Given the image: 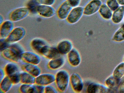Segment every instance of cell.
<instances>
[{
  "label": "cell",
  "instance_id": "6da1fadb",
  "mask_svg": "<svg viewBox=\"0 0 124 93\" xmlns=\"http://www.w3.org/2000/svg\"><path fill=\"white\" fill-rule=\"evenodd\" d=\"M55 76V82L58 90L61 92H65L70 84V76L69 72L65 70H61Z\"/></svg>",
  "mask_w": 124,
  "mask_h": 93
},
{
  "label": "cell",
  "instance_id": "7a4b0ae2",
  "mask_svg": "<svg viewBox=\"0 0 124 93\" xmlns=\"http://www.w3.org/2000/svg\"><path fill=\"white\" fill-rule=\"evenodd\" d=\"M84 15V7L78 6L72 8L68 15L66 20L70 24L78 22Z\"/></svg>",
  "mask_w": 124,
  "mask_h": 93
},
{
  "label": "cell",
  "instance_id": "3957f363",
  "mask_svg": "<svg viewBox=\"0 0 124 93\" xmlns=\"http://www.w3.org/2000/svg\"><path fill=\"white\" fill-rule=\"evenodd\" d=\"M102 3L101 0H91L84 7V15L89 16L96 14Z\"/></svg>",
  "mask_w": 124,
  "mask_h": 93
},
{
  "label": "cell",
  "instance_id": "277c9868",
  "mask_svg": "<svg viewBox=\"0 0 124 93\" xmlns=\"http://www.w3.org/2000/svg\"><path fill=\"white\" fill-rule=\"evenodd\" d=\"M25 33L26 31L24 28L17 27L13 29L6 39L10 43H16L21 40Z\"/></svg>",
  "mask_w": 124,
  "mask_h": 93
},
{
  "label": "cell",
  "instance_id": "5b68a950",
  "mask_svg": "<svg viewBox=\"0 0 124 93\" xmlns=\"http://www.w3.org/2000/svg\"><path fill=\"white\" fill-rule=\"evenodd\" d=\"M70 84L73 91L76 93L81 92L83 89V80L81 76L77 73H73L70 75Z\"/></svg>",
  "mask_w": 124,
  "mask_h": 93
},
{
  "label": "cell",
  "instance_id": "8992f818",
  "mask_svg": "<svg viewBox=\"0 0 124 93\" xmlns=\"http://www.w3.org/2000/svg\"><path fill=\"white\" fill-rule=\"evenodd\" d=\"M55 76L50 73L40 74L35 77V84L45 86L55 82Z\"/></svg>",
  "mask_w": 124,
  "mask_h": 93
},
{
  "label": "cell",
  "instance_id": "52a82bcc",
  "mask_svg": "<svg viewBox=\"0 0 124 93\" xmlns=\"http://www.w3.org/2000/svg\"><path fill=\"white\" fill-rule=\"evenodd\" d=\"M29 12L27 7L19 8L11 12L9 16V19L12 21H18L26 17Z\"/></svg>",
  "mask_w": 124,
  "mask_h": 93
},
{
  "label": "cell",
  "instance_id": "ba28073f",
  "mask_svg": "<svg viewBox=\"0 0 124 93\" xmlns=\"http://www.w3.org/2000/svg\"><path fill=\"white\" fill-rule=\"evenodd\" d=\"M68 61L70 64L73 67H77L80 64L81 58L80 53L76 48L73 49L67 54Z\"/></svg>",
  "mask_w": 124,
  "mask_h": 93
},
{
  "label": "cell",
  "instance_id": "9c48e42d",
  "mask_svg": "<svg viewBox=\"0 0 124 93\" xmlns=\"http://www.w3.org/2000/svg\"><path fill=\"white\" fill-rule=\"evenodd\" d=\"M72 8L66 0L64 1L57 10L56 13L58 18L61 20H66Z\"/></svg>",
  "mask_w": 124,
  "mask_h": 93
},
{
  "label": "cell",
  "instance_id": "30bf717a",
  "mask_svg": "<svg viewBox=\"0 0 124 93\" xmlns=\"http://www.w3.org/2000/svg\"><path fill=\"white\" fill-rule=\"evenodd\" d=\"M56 47L60 54H67L73 48L72 42L68 39H63L58 44Z\"/></svg>",
  "mask_w": 124,
  "mask_h": 93
},
{
  "label": "cell",
  "instance_id": "8fae6325",
  "mask_svg": "<svg viewBox=\"0 0 124 93\" xmlns=\"http://www.w3.org/2000/svg\"><path fill=\"white\" fill-rule=\"evenodd\" d=\"M21 59L25 62L37 65L41 61L40 58L38 55L29 51L24 52L21 56Z\"/></svg>",
  "mask_w": 124,
  "mask_h": 93
},
{
  "label": "cell",
  "instance_id": "7c38bea8",
  "mask_svg": "<svg viewBox=\"0 0 124 93\" xmlns=\"http://www.w3.org/2000/svg\"><path fill=\"white\" fill-rule=\"evenodd\" d=\"M87 92L89 93H102L109 92V89L105 85L100 83L92 82L87 86Z\"/></svg>",
  "mask_w": 124,
  "mask_h": 93
},
{
  "label": "cell",
  "instance_id": "4fadbf2b",
  "mask_svg": "<svg viewBox=\"0 0 124 93\" xmlns=\"http://www.w3.org/2000/svg\"><path fill=\"white\" fill-rule=\"evenodd\" d=\"M37 13L42 17L49 18L55 14V10L52 6L39 5L37 9Z\"/></svg>",
  "mask_w": 124,
  "mask_h": 93
},
{
  "label": "cell",
  "instance_id": "5bb4252c",
  "mask_svg": "<svg viewBox=\"0 0 124 93\" xmlns=\"http://www.w3.org/2000/svg\"><path fill=\"white\" fill-rule=\"evenodd\" d=\"M40 54L50 60L57 57L60 55L56 47L50 46L48 45L42 50Z\"/></svg>",
  "mask_w": 124,
  "mask_h": 93
},
{
  "label": "cell",
  "instance_id": "9a60e30c",
  "mask_svg": "<svg viewBox=\"0 0 124 93\" xmlns=\"http://www.w3.org/2000/svg\"><path fill=\"white\" fill-rule=\"evenodd\" d=\"M3 56L11 62H18L21 59V56L9 47L1 52Z\"/></svg>",
  "mask_w": 124,
  "mask_h": 93
},
{
  "label": "cell",
  "instance_id": "2e32d148",
  "mask_svg": "<svg viewBox=\"0 0 124 93\" xmlns=\"http://www.w3.org/2000/svg\"><path fill=\"white\" fill-rule=\"evenodd\" d=\"M13 24L11 21L7 20L1 23L0 30V38L6 39L13 29Z\"/></svg>",
  "mask_w": 124,
  "mask_h": 93
},
{
  "label": "cell",
  "instance_id": "e0dca14e",
  "mask_svg": "<svg viewBox=\"0 0 124 93\" xmlns=\"http://www.w3.org/2000/svg\"><path fill=\"white\" fill-rule=\"evenodd\" d=\"M23 70L35 77L41 74V70L37 65L25 62L21 66Z\"/></svg>",
  "mask_w": 124,
  "mask_h": 93
},
{
  "label": "cell",
  "instance_id": "ac0fdd59",
  "mask_svg": "<svg viewBox=\"0 0 124 93\" xmlns=\"http://www.w3.org/2000/svg\"><path fill=\"white\" fill-rule=\"evenodd\" d=\"M124 6L120 5L116 10L113 11L111 18L113 23L118 24L124 19Z\"/></svg>",
  "mask_w": 124,
  "mask_h": 93
},
{
  "label": "cell",
  "instance_id": "d6986e66",
  "mask_svg": "<svg viewBox=\"0 0 124 93\" xmlns=\"http://www.w3.org/2000/svg\"><path fill=\"white\" fill-rule=\"evenodd\" d=\"M65 62V59L63 57L59 56L50 60L48 63V66L52 70L58 69L64 65Z\"/></svg>",
  "mask_w": 124,
  "mask_h": 93
},
{
  "label": "cell",
  "instance_id": "ffe728a7",
  "mask_svg": "<svg viewBox=\"0 0 124 93\" xmlns=\"http://www.w3.org/2000/svg\"><path fill=\"white\" fill-rule=\"evenodd\" d=\"M47 45L44 40L39 38L34 39L31 43V46L32 49L39 54L42 50Z\"/></svg>",
  "mask_w": 124,
  "mask_h": 93
},
{
  "label": "cell",
  "instance_id": "44dd1931",
  "mask_svg": "<svg viewBox=\"0 0 124 93\" xmlns=\"http://www.w3.org/2000/svg\"><path fill=\"white\" fill-rule=\"evenodd\" d=\"M113 12L106 3H102L98 12L101 17L107 20L111 19Z\"/></svg>",
  "mask_w": 124,
  "mask_h": 93
},
{
  "label": "cell",
  "instance_id": "7402d4cb",
  "mask_svg": "<svg viewBox=\"0 0 124 93\" xmlns=\"http://www.w3.org/2000/svg\"><path fill=\"white\" fill-rule=\"evenodd\" d=\"M119 80L112 75L108 77L105 81V85L109 89V92L117 90L119 83Z\"/></svg>",
  "mask_w": 124,
  "mask_h": 93
},
{
  "label": "cell",
  "instance_id": "603a6c76",
  "mask_svg": "<svg viewBox=\"0 0 124 93\" xmlns=\"http://www.w3.org/2000/svg\"><path fill=\"white\" fill-rule=\"evenodd\" d=\"M20 82L22 84H35V77L25 71L20 73Z\"/></svg>",
  "mask_w": 124,
  "mask_h": 93
},
{
  "label": "cell",
  "instance_id": "cb8c5ba5",
  "mask_svg": "<svg viewBox=\"0 0 124 93\" xmlns=\"http://www.w3.org/2000/svg\"><path fill=\"white\" fill-rule=\"evenodd\" d=\"M13 85L9 78L6 76L0 81V91L3 93H7L10 90Z\"/></svg>",
  "mask_w": 124,
  "mask_h": 93
},
{
  "label": "cell",
  "instance_id": "d4e9b609",
  "mask_svg": "<svg viewBox=\"0 0 124 93\" xmlns=\"http://www.w3.org/2000/svg\"><path fill=\"white\" fill-rule=\"evenodd\" d=\"M111 39L113 41L117 42L124 41V24L119 28L115 32Z\"/></svg>",
  "mask_w": 124,
  "mask_h": 93
},
{
  "label": "cell",
  "instance_id": "484cf974",
  "mask_svg": "<svg viewBox=\"0 0 124 93\" xmlns=\"http://www.w3.org/2000/svg\"><path fill=\"white\" fill-rule=\"evenodd\" d=\"M112 75L118 79L124 77V62L118 64L114 69Z\"/></svg>",
  "mask_w": 124,
  "mask_h": 93
},
{
  "label": "cell",
  "instance_id": "4316f807",
  "mask_svg": "<svg viewBox=\"0 0 124 93\" xmlns=\"http://www.w3.org/2000/svg\"><path fill=\"white\" fill-rule=\"evenodd\" d=\"M4 71L6 76L9 77L19 72L18 68L15 64L9 63L5 66Z\"/></svg>",
  "mask_w": 124,
  "mask_h": 93
},
{
  "label": "cell",
  "instance_id": "83f0119b",
  "mask_svg": "<svg viewBox=\"0 0 124 93\" xmlns=\"http://www.w3.org/2000/svg\"><path fill=\"white\" fill-rule=\"evenodd\" d=\"M39 5L36 0H30L27 3V7L30 12L35 14L37 13V8Z\"/></svg>",
  "mask_w": 124,
  "mask_h": 93
},
{
  "label": "cell",
  "instance_id": "f1b7e54d",
  "mask_svg": "<svg viewBox=\"0 0 124 93\" xmlns=\"http://www.w3.org/2000/svg\"><path fill=\"white\" fill-rule=\"evenodd\" d=\"M33 84H22L19 87L20 92L23 93H33Z\"/></svg>",
  "mask_w": 124,
  "mask_h": 93
},
{
  "label": "cell",
  "instance_id": "f546056e",
  "mask_svg": "<svg viewBox=\"0 0 124 93\" xmlns=\"http://www.w3.org/2000/svg\"><path fill=\"white\" fill-rule=\"evenodd\" d=\"M106 4L113 11L120 6L117 0H107Z\"/></svg>",
  "mask_w": 124,
  "mask_h": 93
},
{
  "label": "cell",
  "instance_id": "4dcf8cb0",
  "mask_svg": "<svg viewBox=\"0 0 124 93\" xmlns=\"http://www.w3.org/2000/svg\"><path fill=\"white\" fill-rule=\"evenodd\" d=\"M8 77L10 78L13 84H16L20 82V73L19 72L12 75Z\"/></svg>",
  "mask_w": 124,
  "mask_h": 93
},
{
  "label": "cell",
  "instance_id": "1f68e13d",
  "mask_svg": "<svg viewBox=\"0 0 124 93\" xmlns=\"http://www.w3.org/2000/svg\"><path fill=\"white\" fill-rule=\"evenodd\" d=\"M10 44L6 39L1 38L0 40V51L1 52L8 48L10 45Z\"/></svg>",
  "mask_w": 124,
  "mask_h": 93
},
{
  "label": "cell",
  "instance_id": "d6a6232c",
  "mask_svg": "<svg viewBox=\"0 0 124 93\" xmlns=\"http://www.w3.org/2000/svg\"><path fill=\"white\" fill-rule=\"evenodd\" d=\"M33 93H44L45 86L35 84H33Z\"/></svg>",
  "mask_w": 124,
  "mask_h": 93
},
{
  "label": "cell",
  "instance_id": "836d02e7",
  "mask_svg": "<svg viewBox=\"0 0 124 93\" xmlns=\"http://www.w3.org/2000/svg\"><path fill=\"white\" fill-rule=\"evenodd\" d=\"M39 5L52 6L55 2V0H36Z\"/></svg>",
  "mask_w": 124,
  "mask_h": 93
},
{
  "label": "cell",
  "instance_id": "e575fe53",
  "mask_svg": "<svg viewBox=\"0 0 124 93\" xmlns=\"http://www.w3.org/2000/svg\"><path fill=\"white\" fill-rule=\"evenodd\" d=\"M57 93V91L56 89L54 87L50 85L45 87L44 93Z\"/></svg>",
  "mask_w": 124,
  "mask_h": 93
},
{
  "label": "cell",
  "instance_id": "d590c367",
  "mask_svg": "<svg viewBox=\"0 0 124 93\" xmlns=\"http://www.w3.org/2000/svg\"><path fill=\"white\" fill-rule=\"evenodd\" d=\"M117 91L119 93H124V77L119 82L117 88Z\"/></svg>",
  "mask_w": 124,
  "mask_h": 93
},
{
  "label": "cell",
  "instance_id": "8d00e7d4",
  "mask_svg": "<svg viewBox=\"0 0 124 93\" xmlns=\"http://www.w3.org/2000/svg\"><path fill=\"white\" fill-rule=\"evenodd\" d=\"M66 0L72 8L79 6L81 1V0Z\"/></svg>",
  "mask_w": 124,
  "mask_h": 93
},
{
  "label": "cell",
  "instance_id": "74e56055",
  "mask_svg": "<svg viewBox=\"0 0 124 93\" xmlns=\"http://www.w3.org/2000/svg\"><path fill=\"white\" fill-rule=\"evenodd\" d=\"M5 73L4 70L1 69H0V81L5 77L4 76Z\"/></svg>",
  "mask_w": 124,
  "mask_h": 93
},
{
  "label": "cell",
  "instance_id": "f35d334b",
  "mask_svg": "<svg viewBox=\"0 0 124 93\" xmlns=\"http://www.w3.org/2000/svg\"><path fill=\"white\" fill-rule=\"evenodd\" d=\"M120 5L124 6V0H117Z\"/></svg>",
  "mask_w": 124,
  "mask_h": 93
},
{
  "label": "cell",
  "instance_id": "ab89813d",
  "mask_svg": "<svg viewBox=\"0 0 124 93\" xmlns=\"http://www.w3.org/2000/svg\"><path fill=\"white\" fill-rule=\"evenodd\" d=\"M3 20V18L1 16H0V23L1 24V22H2Z\"/></svg>",
  "mask_w": 124,
  "mask_h": 93
},
{
  "label": "cell",
  "instance_id": "60d3db41",
  "mask_svg": "<svg viewBox=\"0 0 124 93\" xmlns=\"http://www.w3.org/2000/svg\"><path fill=\"white\" fill-rule=\"evenodd\" d=\"M123 62H124V57L123 58Z\"/></svg>",
  "mask_w": 124,
  "mask_h": 93
},
{
  "label": "cell",
  "instance_id": "b9f144b4",
  "mask_svg": "<svg viewBox=\"0 0 124 93\" xmlns=\"http://www.w3.org/2000/svg\"></svg>",
  "mask_w": 124,
  "mask_h": 93
}]
</instances>
